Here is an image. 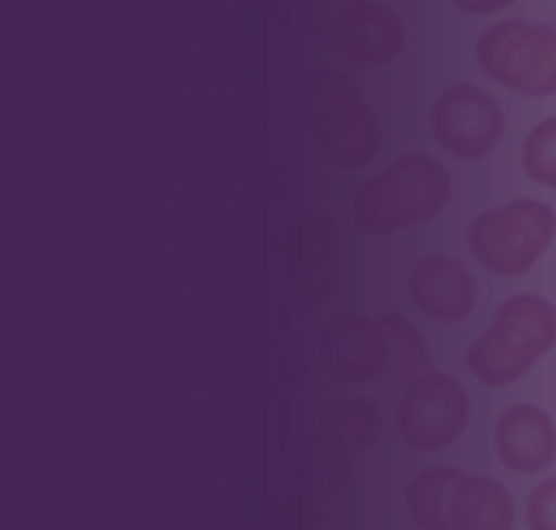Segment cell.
<instances>
[{
  "label": "cell",
  "instance_id": "cell-1",
  "mask_svg": "<svg viewBox=\"0 0 556 530\" xmlns=\"http://www.w3.org/2000/svg\"><path fill=\"white\" fill-rule=\"evenodd\" d=\"M294 103L315 149L330 164L359 167L379 152V122L337 67L317 64L305 71L295 86Z\"/></svg>",
  "mask_w": 556,
  "mask_h": 530
},
{
  "label": "cell",
  "instance_id": "cell-2",
  "mask_svg": "<svg viewBox=\"0 0 556 530\" xmlns=\"http://www.w3.org/2000/svg\"><path fill=\"white\" fill-rule=\"evenodd\" d=\"M451 191V175L438 161L406 155L361 185L353 198L354 220L370 236L421 226L441 213Z\"/></svg>",
  "mask_w": 556,
  "mask_h": 530
},
{
  "label": "cell",
  "instance_id": "cell-3",
  "mask_svg": "<svg viewBox=\"0 0 556 530\" xmlns=\"http://www.w3.org/2000/svg\"><path fill=\"white\" fill-rule=\"evenodd\" d=\"M556 341V308L542 295L507 299L486 333L467 353V364L484 386L506 387L523 376Z\"/></svg>",
  "mask_w": 556,
  "mask_h": 530
},
{
  "label": "cell",
  "instance_id": "cell-4",
  "mask_svg": "<svg viewBox=\"0 0 556 530\" xmlns=\"http://www.w3.org/2000/svg\"><path fill=\"white\" fill-rule=\"evenodd\" d=\"M555 232V210L535 198H520L478 214L471 220L468 242L488 272L510 278L535 265Z\"/></svg>",
  "mask_w": 556,
  "mask_h": 530
},
{
  "label": "cell",
  "instance_id": "cell-5",
  "mask_svg": "<svg viewBox=\"0 0 556 530\" xmlns=\"http://www.w3.org/2000/svg\"><path fill=\"white\" fill-rule=\"evenodd\" d=\"M480 70L526 97L556 93V30L523 21L491 25L477 41Z\"/></svg>",
  "mask_w": 556,
  "mask_h": 530
},
{
  "label": "cell",
  "instance_id": "cell-6",
  "mask_svg": "<svg viewBox=\"0 0 556 530\" xmlns=\"http://www.w3.org/2000/svg\"><path fill=\"white\" fill-rule=\"evenodd\" d=\"M301 21L320 47L338 51L363 66H380L402 47V25L380 5L304 2Z\"/></svg>",
  "mask_w": 556,
  "mask_h": 530
},
{
  "label": "cell",
  "instance_id": "cell-7",
  "mask_svg": "<svg viewBox=\"0 0 556 530\" xmlns=\"http://www.w3.org/2000/svg\"><path fill=\"white\" fill-rule=\"evenodd\" d=\"M467 419V393L441 373L416 376L400 403V434L413 451L447 447L464 432Z\"/></svg>",
  "mask_w": 556,
  "mask_h": 530
},
{
  "label": "cell",
  "instance_id": "cell-8",
  "mask_svg": "<svg viewBox=\"0 0 556 530\" xmlns=\"http://www.w3.org/2000/svg\"><path fill=\"white\" fill-rule=\"evenodd\" d=\"M431 128L442 148L457 157L477 161L490 154L503 138V110L483 90L460 84L435 100Z\"/></svg>",
  "mask_w": 556,
  "mask_h": 530
},
{
  "label": "cell",
  "instance_id": "cell-9",
  "mask_svg": "<svg viewBox=\"0 0 556 530\" xmlns=\"http://www.w3.org/2000/svg\"><path fill=\"white\" fill-rule=\"evenodd\" d=\"M327 214L308 211L292 223L286 260L288 275L307 307H321L340 285V242Z\"/></svg>",
  "mask_w": 556,
  "mask_h": 530
},
{
  "label": "cell",
  "instance_id": "cell-10",
  "mask_svg": "<svg viewBox=\"0 0 556 530\" xmlns=\"http://www.w3.org/2000/svg\"><path fill=\"white\" fill-rule=\"evenodd\" d=\"M321 366L348 382L372 379L387 367V344L379 325L363 317H338L318 331Z\"/></svg>",
  "mask_w": 556,
  "mask_h": 530
},
{
  "label": "cell",
  "instance_id": "cell-11",
  "mask_svg": "<svg viewBox=\"0 0 556 530\" xmlns=\"http://www.w3.org/2000/svg\"><path fill=\"white\" fill-rule=\"evenodd\" d=\"M409 295L419 311L435 321L464 320L478 299L473 276L454 258L429 255L408 276Z\"/></svg>",
  "mask_w": 556,
  "mask_h": 530
},
{
  "label": "cell",
  "instance_id": "cell-12",
  "mask_svg": "<svg viewBox=\"0 0 556 530\" xmlns=\"http://www.w3.org/2000/svg\"><path fill=\"white\" fill-rule=\"evenodd\" d=\"M494 445L497 457L510 470L536 474L555 460V426L545 409L520 403L501 413Z\"/></svg>",
  "mask_w": 556,
  "mask_h": 530
},
{
  "label": "cell",
  "instance_id": "cell-13",
  "mask_svg": "<svg viewBox=\"0 0 556 530\" xmlns=\"http://www.w3.org/2000/svg\"><path fill=\"white\" fill-rule=\"evenodd\" d=\"M514 503L503 483L462 471L445 509V529H510Z\"/></svg>",
  "mask_w": 556,
  "mask_h": 530
},
{
  "label": "cell",
  "instance_id": "cell-14",
  "mask_svg": "<svg viewBox=\"0 0 556 530\" xmlns=\"http://www.w3.org/2000/svg\"><path fill=\"white\" fill-rule=\"evenodd\" d=\"M321 438L344 451H364L374 444L382 419L366 400H340L321 408L318 415Z\"/></svg>",
  "mask_w": 556,
  "mask_h": 530
},
{
  "label": "cell",
  "instance_id": "cell-15",
  "mask_svg": "<svg viewBox=\"0 0 556 530\" xmlns=\"http://www.w3.org/2000/svg\"><path fill=\"white\" fill-rule=\"evenodd\" d=\"M462 471L458 468L434 467L415 475L409 481L406 507L416 526L445 529L448 496Z\"/></svg>",
  "mask_w": 556,
  "mask_h": 530
},
{
  "label": "cell",
  "instance_id": "cell-16",
  "mask_svg": "<svg viewBox=\"0 0 556 530\" xmlns=\"http://www.w3.org/2000/svg\"><path fill=\"white\" fill-rule=\"evenodd\" d=\"M387 344V369L396 379L421 376L431 367L428 348L415 325L402 315H389L379 324Z\"/></svg>",
  "mask_w": 556,
  "mask_h": 530
},
{
  "label": "cell",
  "instance_id": "cell-17",
  "mask_svg": "<svg viewBox=\"0 0 556 530\" xmlns=\"http://www.w3.org/2000/svg\"><path fill=\"white\" fill-rule=\"evenodd\" d=\"M522 162L532 180L556 190V116L543 119L527 136Z\"/></svg>",
  "mask_w": 556,
  "mask_h": 530
},
{
  "label": "cell",
  "instance_id": "cell-18",
  "mask_svg": "<svg viewBox=\"0 0 556 530\" xmlns=\"http://www.w3.org/2000/svg\"><path fill=\"white\" fill-rule=\"evenodd\" d=\"M526 519L530 529L556 530V477L533 488L527 497Z\"/></svg>",
  "mask_w": 556,
  "mask_h": 530
}]
</instances>
